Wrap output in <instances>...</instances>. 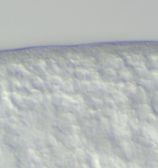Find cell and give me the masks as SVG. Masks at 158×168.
Returning a JSON list of instances; mask_svg holds the SVG:
<instances>
[{"instance_id": "8", "label": "cell", "mask_w": 158, "mask_h": 168, "mask_svg": "<svg viewBox=\"0 0 158 168\" xmlns=\"http://www.w3.org/2000/svg\"><path fill=\"white\" fill-rule=\"evenodd\" d=\"M148 64L151 66V68H158V56H150L148 57Z\"/></svg>"}, {"instance_id": "5", "label": "cell", "mask_w": 158, "mask_h": 168, "mask_svg": "<svg viewBox=\"0 0 158 168\" xmlns=\"http://www.w3.org/2000/svg\"><path fill=\"white\" fill-rule=\"evenodd\" d=\"M136 87L137 86L133 85V83H131V82H125L124 85H123L121 92L126 93V94H130V95H132L133 92L136 90Z\"/></svg>"}, {"instance_id": "4", "label": "cell", "mask_w": 158, "mask_h": 168, "mask_svg": "<svg viewBox=\"0 0 158 168\" xmlns=\"http://www.w3.org/2000/svg\"><path fill=\"white\" fill-rule=\"evenodd\" d=\"M134 70L136 72V74L138 75L141 79H145L146 77H148V75H149L148 70H147V68L143 66V64L135 67Z\"/></svg>"}, {"instance_id": "7", "label": "cell", "mask_w": 158, "mask_h": 168, "mask_svg": "<svg viewBox=\"0 0 158 168\" xmlns=\"http://www.w3.org/2000/svg\"><path fill=\"white\" fill-rule=\"evenodd\" d=\"M115 97H116V101H117L118 103H122L123 104V103H128V99H127V97H126V95L123 92H121L119 91H118V92L116 93Z\"/></svg>"}, {"instance_id": "1", "label": "cell", "mask_w": 158, "mask_h": 168, "mask_svg": "<svg viewBox=\"0 0 158 168\" xmlns=\"http://www.w3.org/2000/svg\"><path fill=\"white\" fill-rule=\"evenodd\" d=\"M134 100L136 102H138V103H143L146 99H147V95H146V91L145 90L141 87V86H138V87H136V90L135 91L133 92V94L131 95Z\"/></svg>"}, {"instance_id": "3", "label": "cell", "mask_w": 158, "mask_h": 168, "mask_svg": "<svg viewBox=\"0 0 158 168\" xmlns=\"http://www.w3.org/2000/svg\"><path fill=\"white\" fill-rule=\"evenodd\" d=\"M140 86L142 87L145 91H154L155 89V84L153 80L149 79H140L139 80Z\"/></svg>"}, {"instance_id": "2", "label": "cell", "mask_w": 158, "mask_h": 168, "mask_svg": "<svg viewBox=\"0 0 158 168\" xmlns=\"http://www.w3.org/2000/svg\"><path fill=\"white\" fill-rule=\"evenodd\" d=\"M137 114L138 117L142 119L147 118L151 115V108L147 106V104H141V106L138 107V110H137Z\"/></svg>"}, {"instance_id": "9", "label": "cell", "mask_w": 158, "mask_h": 168, "mask_svg": "<svg viewBox=\"0 0 158 168\" xmlns=\"http://www.w3.org/2000/svg\"><path fill=\"white\" fill-rule=\"evenodd\" d=\"M148 76H151L152 80L154 81V83L155 84V87L158 85V72H153V73H149V75Z\"/></svg>"}, {"instance_id": "6", "label": "cell", "mask_w": 158, "mask_h": 168, "mask_svg": "<svg viewBox=\"0 0 158 168\" xmlns=\"http://www.w3.org/2000/svg\"><path fill=\"white\" fill-rule=\"evenodd\" d=\"M118 76L120 77L121 80H126V81H129V80H132L131 73L127 68H124L118 69Z\"/></svg>"}]
</instances>
